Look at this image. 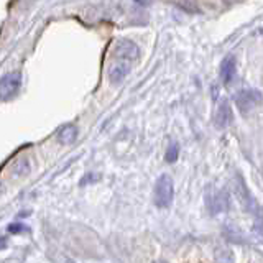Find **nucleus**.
Instances as JSON below:
<instances>
[{"label": "nucleus", "mask_w": 263, "mask_h": 263, "mask_svg": "<svg viewBox=\"0 0 263 263\" xmlns=\"http://www.w3.org/2000/svg\"><path fill=\"white\" fill-rule=\"evenodd\" d=\"M234 189H235L237 198H239V201L242 204V208L245 209V212H252L253 214V212L258 209V204H256V201L253 199L252 192L248 191L245 181H243V178L240 176V174H237L235 183H234Z\"/></svg>", "instance_id": "5"}, {"label": "nucleus", "mask_w": 263, "mask_h": 263, "mask_svg": "<svg viewBox=\"0 0 263 263\" xmlns=\"http://www.w3.org/2000/svg\"><path fill=\"white\" fill-rule=\"evenodd\" d=\"M174 183L170 174H161L155 183V204L156 208L166 209L173 204Z\"/></svg>", "instance_id": "1"}, {"label": "nucleus", "mask_w": 263, "mask_h": 263, "mask_svg": "<svg viewBox=\"0 0 263 263\" xmlns=\"http://www.w3.org/2000/svg\"><path fill=\"white\" fill-rule=\"evenodd\" d=\"M135 2H137V4H142V5H148V4H150L148 0H135Z\"/></svg>", "instance_id": "14"}, {"label": "nucleus", "mask_w": 263, "mask_h": 263, "mask_svg": "<svg viewBox=\"0 0 263 263\" xmlns=\"http://www.w3.org/2000/svg\"><path fill=\"white\" fill-rule=\"evenodd\" d=\"M229 201V194L225 189H211V192H208V196H206V206H208L211 216L227 211Z\"/></svg>", "instance_id": "3"}, {"label": "nucleus", "mask_w": 263, "mask_h": 263, "mask_svg": "<svg viewBox=\"0 0 263 263\" xmlns=\"http://www.w3.org/2000/svg\"><path fill=\"white\" fill-rule=\"evenodd\" d=\"M140 54V48L130 40H122L115 46V56L122 59H137Z\"/></svg>", "instance_id": "8"}, {"label": "nucleus", "mask_w": 263, "mask_h": 263, "mask_svg": "<svg viewBox=\"0 0 263 263\" xmlns=\"http://www.w3.org/2000/svg\"><path fill=\"white\" fill-rule=\"evenodd\" d=\"M235 73H237V59L234 54H229L225 56L221 62V70H219V74H221V79L222 83L227 86L234 81L235 78Z\"/></svg>", "instance_id": "6"}, {"label": "nucleus", "mask_w": 263, "mask_h": 263, "mask_svg": "<svg viewBox=\"0 0 263 263\" xmlns=\"http://www.w3.org/2000/svg\"><path fill=\"white\" fill-rule=\"evenodd\" d=\"M128 66L127 64H117L110 70L109 73V78L112 79V83H122L125 79V76L128 74Z\"/></svg>", "instance_id": "10"}, {"label": "nucleus", "mask_w": 263, "mask_h": 263, "mask_svg": "<svg viewBox=\"0 0 263 263\" xmlns=\"http://www.w3.org/2000/svg\"><path fill=\"white\" fill-rule=\"evenodd\" d=\"M2 247H5V240L0 239V248H2Z\"/></svg>", "instance_id": "15"}, {"label": "nucleus", "mask_w": 263, "mask_h": 263, "mask_svg": "<svg viewBox=\"0 0 263 263\" xmlns=\"http://www.w3.org/2000/svg\"><path fill=\"white\" fill-rule=\"evenodd\" d=\"M178 158H179V147H178V143H171V145L166 148L165 160L168 163H174Z\"/></svg>", "instance_id": "11"}, {"label": "nucleus", "mask_w": 263, "mask_h": 263, "mask_svg": "<svg viewBox=\"0 0 263 263\" xmlns=\"http://www.w3.org/2000/svg\"><path fill=\"white\" fill-rule=\"evenodd\" d=\"M27 225H23L20 222H15V224H10L9 225V232L10 234H20V232H27Z\"/></svg>", "instance_id": "13"}, {"label": "nucleus", "mask_w": 263, "mask_h": 263, "mask_svg": "<svg viewBox=\"0 0 263 263\" xmlns=\"http://www.w3.org/2000/svg\"><path fill=\"white\" fill-rule=\"evenodd\" d=\"M234 102L242 114H247V112L256 109L263 102V94L258 89H253V87H250V89H240L234 96Z\"/></svg>", "instance_id": "2"}, {"label": "nucleus", "mask_w": 263, "mask_h": 263, "mask_svg": "<svg viewBox=\"0 0 263 263\" xmlns=\"http://www.w3.org/2000/svg\"><path fill=\"white\" fill-rule=\"evenodd\" d=\"M22 87V74L20 73H10L7 76L0 79V101H9Z\"/></svg>", "instance_id": "4"}, {"label": "nucleus", "mask_w": 263, "mask_h": 263, "mask_svg": "<svg viewBox=\"0 0 263 263\" xmlns=\"http://www.w3.org/2000/svg\"><path fill=\"white\" fill-rule=\"evenodd\" d=\"M76 137H78V128L74 127V125H64V127L59 130L58 139L61 143H64V145H71V143L76 140Z\"/></svg>", "instance_id": "9"}, {"label": "nucleus", "mask_w": 263, "mask_h": 263, "mask_svg": "<svg viewBox=\"0 0 263 263\" xmlns=\"http://www.w3.org/2000/svg\"><path fill=\"white\" fill-rule=\"evenodd\" d=\"M253 219H255V230L263 237V208L258 206V209L253 212Z\"/></svg>", "instance_id": "12"}, {"label": "nucleus", "mask_w": 263, "mask_h": 263, "mask_svg": "<svg viewBox=\"0 0 263 263\" xmlns=\"http://www.w3.org/2000/svg\"><path fill=\"white\" fill-rule=\"evenodd\" d=\"M232 120H234L232 107H230L229 101H225L224 99V101L219 104L217 112H216V118H214L216 127L217 128H225V127H229V125L232 123Z\"/></svg>", "instance_id": "7"}, {"label": "nucleus", "mask_w": 263, "mask_h": 263, "mask_svg": "<svg viewBox=\"0 0 263 263\" xmlns=\"http://www.w3.org/2000/svg\"><path fill=\"white\" fill-rule=\"evenodd\" d=\"M260 35H263V27L260 28Z\"/></svg>", "instance_id": "16"}]
</instances>
